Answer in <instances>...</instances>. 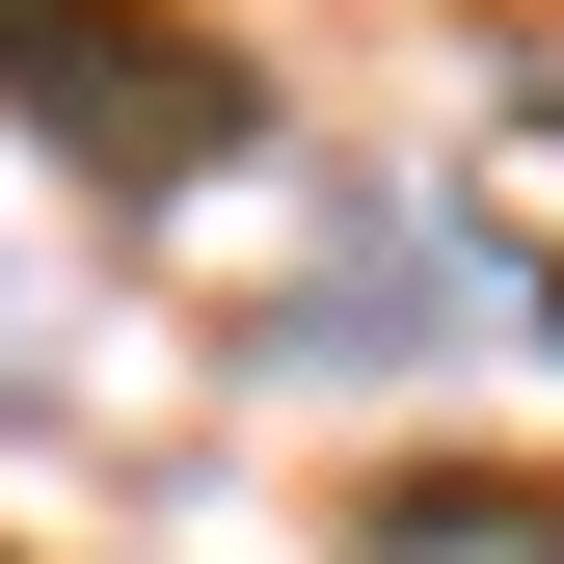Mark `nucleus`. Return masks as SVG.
Masks as SVG:
<instances>
[{"label": "nucleus", "instance_id": "1", "mask_svg": "<svg viewBox=\"0 0 564 564\" xmlns=\"http://www.w3.org/2000/svg\"><path fill=\"white\" fill-rule=\"evenodd\" d=\"M0 108H28L82 188H216L269 134V54L188 28V0H0Z\"/></svg>", "mask_w": 564, "mask_h": 564}]
</instances>
